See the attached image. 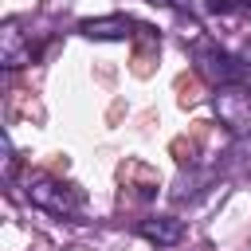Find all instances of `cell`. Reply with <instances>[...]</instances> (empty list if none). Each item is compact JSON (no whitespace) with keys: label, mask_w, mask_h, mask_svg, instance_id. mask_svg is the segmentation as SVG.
<instances>
[{"label":"cell","mask_w":251,"mask_h":251,"mask_svg":"<svg viewBox=\"0 0 251 251\" xmlns=\"http://www.w3.org/2000/svg\"><path fill=\"white\" fill-rule=\"evenodd\" d=\"M27 200L31 204H39V208H47V212H55V216H67V212H75L78 208V192L75 188H67V184H55V180H35L31 188H27Z\"/></svg>","instance_id":"cell-1"},{"label":"cell","mask_w":251,"mask_h":251,"mask_svg":"<svg viewBox=\"0 0 251 251\" xmlns=\"http://www.w3.org/2000/svg\"><path fill=\"white\" fill-rule=\"evenodd\" d=\"M129 27H133V24H129L126 16H106V20H82V24H78V31L90 35V39H126Z\"/></svg>","instance_id":"cell-2"},{"label":"cell","mask_w":251,"mask_h":251,"mask_svg":"<svg viewBox=\"0 0 251 251\" xmlns=\"http://www.w3.org/2000/svg\"><path fill=\"white\" fill-rule=\"evenodd\" d=\"M180 220H169V216H157V220H145L141 224V235L153 239V243H176L180 239Z\"/></svg>","instance_id":"cell-3"},{"label":"cell","mask_w":251,"mask_h":251,"mask_svg":"<svg viewBox=\"0 0 251 251\" xmlns=\"http://www.w3.org/2000/svg\"><path fill=\"white\" fill-rule=\"evenodd\" d=\"M204 71H208L212 78H220V82H239V78H243V67H239L231 55H224V51L212 55V59L204 63Z\"/></svg>","instance_id":"cell-4"},{"label":"cell","mask_w":251,"mask_h":251,"mask_svg":"<svg viewBox=\"0 0 251 251\" xmlns=\"http://www.w3.org/2000/svg\"><path fill=\"white\" fill-rule=\"evenodd\" d=\"M231 4H235V0H204V8H208V12H227Z\"/></svg>","instance_id":"cell-5"},{"label":"cell","mask_w":251,"mask_h":251,"mask_svg":"<svg viewBox=\"0 0 251 251\" xmlns=\"http://www.w3.org/2000/svg\"><path fill=\"white\" fill-rule=\"evenodd\" d=\"M239 4H247V8H251V0H239Z\"/></svg>","instance_id":"cell-6"}]
</instances>
